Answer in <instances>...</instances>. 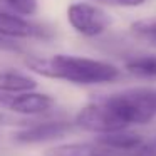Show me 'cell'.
<instances>
[{
    "instance_id": "cell-2",
    "label": "cell",
    "mask_w": 156,
    "mask_h": 156,
    "mask_svg": "<svg viewBox=\"0 0 156 156\" xmlns=\"http://www.w3.org/2000/svg\"><path fill=\"white\" fill-rule=\"evenodd\" d=\"M101 101L126 126H144L156 119V87H131L102 96Z\"/></svg>"
},
{
    "instance_id": "cell-8",
    "label": "cell",
    "mask_w": 156,
    "mask_h": 156,
    "mask_svg": "<svg viewBox=\"0 0 156 156\" xmlns=\"http://www.w3.org/2000/svg\"><path fill=\"white\" fill-rule=\"evenodd\" d=\"M99 143H102L104 146L111 148L112 151L119 153L122 156H131L133 153H136L143 144H144V136L139 134L138 131L131 128L118 129L112 133H106V134H98L96 136Z\"/></svg>"
},
{
    "instance_id": "cell-13",
    "label": "cell",
    "mask_w": 156,
    "mask_h": 156,
    "mask_svg": "<svg viewBox=\"0 0 156 156\" xmlns=\"http://www.w3.org/2000/svg\"><path fill=\"white\" fill-rule=\"evenodd\" d=\"M14 14L25 17V15H34L37 12L39 5L37 0H2Z\"/></svg>"
},
{
    "instance_id": "cell-10",
    "label": "cell",
    "mask_w": 156,
    "mask_h": 156,
    "mask_svg": "<svg viewBox=\"0 0 156 156\" xmlns=\"http://www.w3.org/2000/svg\"><path fill=\"white\" fill-rule=\"evenodd\" d=\"M37 81L32 76L24 74L15 69H0V91L7 94H20V92L34 91Z\"/></svg>"
},
{
    "instance_id": "cell-1",
    "label": "cell",
    "mask_w": 156,
    "mask_h": 156,
    "mask_svg": "<svg viewBox=\"0 0 156 156\" xmlns=\"http://www.w3.org/2000/svg\"><path fill=\"white\" fill-rule=\"evenodd\" d=\"M25 66L39 76L59 79L77 86L112 84L121 79V69L116 64L84 55L55 54L52 57L32 55L25 59Z\"/></svg>"
},
{
    "instance_id": "cell-15",
    "label": "cell",
    "mask_w": 156,
    "mask_h": 156,
    "mask_svg": "<svg viewBox=\"0 0 156 156\" xmlns=\"http://www.w3.org/2000/svg\"><path fill=\"white\" fill-rule=\"evenodd\" d=\"M131 156H156V136L151 139H146L144 144Z\"/></svg>"
},
{
    "instance_id": "cell-9",
    "label": "cell",
    "mask_w": 156,
    "mask_h": 156,
    "mask_svg": "<svg viewBox=\"0 0 156 156\" xmlns=\"http://www.w3.org/2000/svg\"><path fill=\"white\" fill-rule=\"evenodd\" d=\"M44 156H122L104 146L98 139L84 143H64L51 146L44 151Z\"/></svg>"
},
{
    "instance_id": "cell-4",
    "label": "cell",
    "mask_w": 156,
    "mask_h": 156,
    "mask_svg": "<svg viewBox=\"0 0 156 156\" xmlns=\"http://www.w3.org/2000/svg\"><path fill=\"white\" fill-rule=\"evenodd\" d=\"M72 122H74V128L87 133H94L96 136L126 128L101 99L92 101L86 104L84 108H81L77 114L74 116Z\"/></svg>"
},
{
    "instance_id": "cell-16",
    "label": "cell",
    "mask_w": 156,
    "mask_h": 156,
    "mask_svg": "<svg viewBox=\"0 0 156 156\" xmlns=\"http://www.w3.org/2000/svg\"><path fill=\"white\" fill-rule=\"evenodd\" d=\"M0 49H5V51H20V47L17 45V42L14 39H7L0 35Z\"/></svg>"
},
{
    "instance_id": "cell-3",
    "label": "cell",
    "mask_w": 156,
    "mask_h": 156,
    "mask_svg": "<svg viewBox=\"0 0 156 156\" xmlns=\"http://www.w3.org/2000/svg\"><path fill=\"white\" fill-rule=\"evenodd\" d=\"M67 24L76 34L86 39H96L104 35L112 25V17L98 4L74 2L66 10Z\"/></svg>"
},
{
    "instance_id": "cell-11",
    "label": "cell",
    "mask_w": 156,
    "mask_h": 156,
    "mask_svg": "<svg viewBox=\"0 0 156 156\" xmlns=\"http://www.w3.org/2000/svg\"><path fill=\"white\" fill-rule=\"evenodd\" d=\"M124 71L143 81H156V54H138L124 61Z\"/></svg>"
},
{
    "instance_id": "cell-14",
    "label": "cell",
    "mask_w": 156,
    "mask_h": 156,
    "mask_svg": "<svg viewBox=\"0 0 156 156\" xmlns=\"http://www.w3.org/2000/svg\"><path fill=\"white\" fill-rule=\"evenodd\" d=\"M92 4L106 5V7H118V9H136L146 4V0H89Z\"/></svg>"
},
{
    "instance_id": "cell-5",
    "label": "cell",
    "mask_w": 156,
    "mask_h": 156,
    "mask_svg": "<svg viewBox=\"0 0 156 156\" xmlns=\"http://www.w3.org/2000/svg\"><path fill=\"white\" fill-rule=\"evenodd\" d=\"M74 129V122L67 119H35L32 124L14 133V139L20 144H39L66 138Z\"/></svg>"
},
{
    "instance_id": "cell-17",
    "label": "cell",
    "mask_w": 156,
    "mask_h": 156,
    "mask_svg": "<svg viewBox=\"0 0 156 156\" xmlns=\"http://www.w3.org/2000/svg\"><path fill=\"white\" fill-rule=\"evenodd\" d=\"M12 98H14V94H7V92L0 91V109H7L9 111V106H10V102H12Z\"/></svg>"
},
{
    "instance_id": "cell-7",
    "label": "cell",
    "mask_w": 156,
    "mask_h": 156,
    "mask_svg": "<svg viewBox=\"0 0 156 156\" xmlns=\"http://www.w3.org/2000/svg\"><path fill=\"white\" fill-rule=\"evenodd\" d=\"M54 104L55 101L52 96L45 94V92H37L34 89V91L14 94L12 102L9 106V111L12 114L25 116V118H35V116H45L54 108Z\"/></svg>"
},
{
    "instance_id": "cell-6",
    "label": "cell",
    "mask_w": 156,
    "mask_h": 156,
    "mask_svg": "<svg viewBox=\"0 0 156 156\" xmlns=\"http://www.w3.org/2000/svg\"><path fill=\"white\" fill-rule=\"evenodd\" d=\"M0 35L7 39H51V29L27 20L14 12L0 10Z\"/></svg>"
},
{
    "instance_id": "cell-12",
    "label": "cell",
    "mask_w": 156,
    "mask_h": 156,
    "mask_svg": "<svg viewBox=\"0 0 156 156\" xmlns=\"http://www.w3.org/2000/svg\"><path fill=\"white\" fill-rule=\"evenodd\" d=\"M129 32L136 41L156 49V17L136 19L129 25Z\"/></svg>"
}]
</instances>
